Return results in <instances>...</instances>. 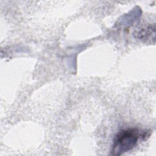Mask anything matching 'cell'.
I'll list each match as a JSON object with an SVG mask.
<instances>
[{"label":"cell","instance_id":"cell-1","mask_svg":"<svg viewBox=\"0 0 156 156\" xmlns=\"http://www.w3.org/2000/svg\"><path fill=\"white\" fill-rule=\"evenodd\" d=\"M147 136V132L141 131L136 127L121 129L113 139L111 154L121 155L129 152L136 146L140 139H144Z\"/></svg>","mask_w":156,"mask_h":156},{"label":"cell","instance_id":"cell-2","mask_svg":"<svg viewBox=\"0 0 156 156\" xmlns=\"http://www.w3.org/2000/svg\"><path fill=\"white\" fill-rule=\"evenodd\" d=\"M155 27L154 24H146L136 29L133 35L136 38L140 40H149L151 37V38L154 39L155 34Z\"/></svg>","mask_w":156,"mask_h":156}]
</instances>
